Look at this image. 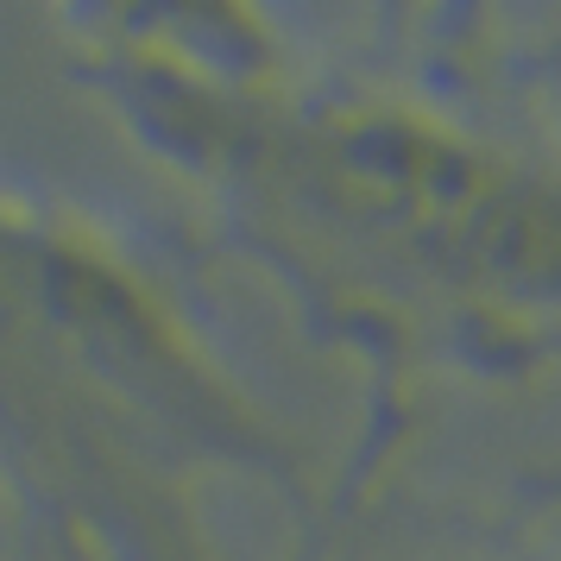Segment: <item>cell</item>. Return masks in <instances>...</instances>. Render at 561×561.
Instances as JSON below:
<instances>
[{
  "label": "cell",
  "instance_id": "cell-1",
  "mask_svg": "<svg viewBox=\"0 0 561 561\" xmlns=\"http://www.w3.org/2000/svg\"><path fill=\"white\" fill-rule=\"evenodd\" d=\"M107 107L259 247L460 354L561 347V146L284 70L247 13H77Z\"/></svg>",
  "mask_w": 561,
  "mask_h": 561
},
{
  "label": "cell",
  "instance_id": "cell-2",
  "mask_svg": "<svg viewBox=\"0 0 561 561\" xmlns=\"http://www.w3.org/2000/svg\"><path fill=\"white\" fill-rule=\"evenodd\" d=\"M0 448L107 561H215L228 480L304 460L133 240L0 178Z\"/></svg>",
  "mask_w": 561,
  "mask_h": 561
},
{
  "label": "cell",
  "instance_id": "cell-3",
  "mask_svg": "<svg viewBox=\"0 0 561 561\" xmlns=\"http://www.w3.org/2000/svg\"><path fill=\"white\" fill-rule=\"evenodd\" d=\"M530 70L549 89H561V13H549L542 26H536V38H530Z\"/></svg>",
  "mask_w": 561,
  "mask_h": 561
}]
</instances>
